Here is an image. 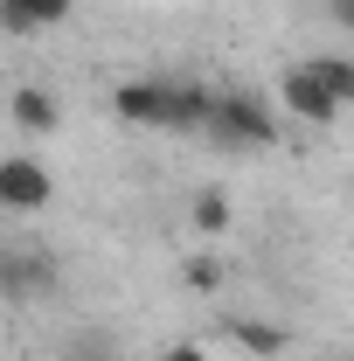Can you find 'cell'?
Masks as SVG:
<instances>
[{"instance_id":"52a82bcc","label":"cell","mask_w":354,"mask_h":361,"mask_svg":"<svg viewBox=\"0 0 354 361\" xmlns=\"http://www.w3.org/2000/svg\"><path fill=\"white\" fill-rule=\"evenodd\" d=\"M229 334H236L250 355H278V348H285V326H257V319H229Z\"/></svg>"},{"instance_id":"3957f363","label":"cell","mask_w":354,"mask_h":361,"mask_svg":"<svg viewBox=\"0 0 354 361\" xmlns=\"http://www.w3.org/2000/svg\"><path fill=\"white\" fill-rule=\"evenodd\" d=\"M0 202L14 209V216H35L56 202V174H49L42 160H28V153H7L0 160Z\"/></svg>"},{"instance_id":"7a4b0ae2","label":"cell","mask_w":354,"mask_h":361,"mask_svg":"<svg viewBox=\"0 0 354 361\" xmlns=\"http://www.w3.org/2000/svg\"><path fill=\"white\" fill-rule=\"evenodd\" d=\"M278 104L292 111V118H306V126H334L348 104L326 90V77L312 70V63H292V70H278Z\"/></svg>"},{"instance_id":"30bf717a","label":"cell","mask_w":354,"mask_h":361,"mask_svg":"<svg viewBox=\"0 0 354 361\" xmlns=\"http://www.w3.org/2000/svg\"><path fill=\"white\" fill-rule=\"evenodd\" d=\"M160 361H209L202 348H188V341H174V348H160Z\"/></svg>"},{"instance_id":"8992f818","label":"cell","mask_w":354,"mask_h":361,"mask_svg":"<svg viewBox=\"0 0 354 361\" xmlns=\"http://www.w3.org/2000/svg\"><path fill=\"white\" fill-rule=\"evenodd\" d=\"M70 7L77 0H0V21H7V35H35V28L70 21Z\"/></svg>"},{"instance_id":"6da1fadb","label":"cell","mask_w":354,"mask_h":361,"mask_svg":"<svg viewBox=\"0 0 354 361\" xmlns=\"http://www.w3.org/2000/svg\"><path fill=\"white\" fill-rule=\"evenodd\" d=\"M209 133L229 139V146H271L278 139V118H271L264 97H250V90H216V126Z\"/></svg>"},{"instance_id":"9c48e42d","label":"cell","mask_w":354,"mask_h":361,"mask_svg":"<svg viewBox=\"0 0 354 361\" xmlns=\"http://www.w3.org/2000/svg\"><path fill=\"white\" fill-rule=\"evenodd\" d=\"M195 229H209V236L229 229V202H222V195H202V202H195Z\"/></svg>"},{"instance_id":"277c9868","label":"cell","mask_w":354,"mask_h":361,"mask_svg":"<svg viewBox=\"0 0 354 361\" xmlns=\"http://www.w3.org/2000/svg\"><path fill=\"white\" fill-rule=\"evenodd\" d=\"M167 104H174V77H133L111 90V111L126 126H146V133H167Z\"/></svg>"},{"instance_id":"5b68a950","label":"cell","mask_w":354,"mask_h":361,"mask_svg":"<svg viewBox=\"0 0 354 361\" xmlns=\"http://www.w3.org/2000/svg\"><path fill=\"white\" fill-rule=\"evenodd\" d=\"M7 118H14L21 133L49 139L56 126H63V97H56V90H42V84H21V90H14V104H7Z\"/></svg>"},{"instance_id":"ba28073f","label":"cell","mask_w":354,"mask_h":361,"mask_svg":"<svg viewBox=\"0 0 354 361\" xmlns=\"http://www.w3.org/2000/svg\"><path fill=\"white\" fill-rule=\"evenodd\" d=\"M312 70L326 77V90H334L341 104H354V63H348V56H312Z\"/></svg>"},{"instance_id":"8fae6325","label":"cell","mask_w":354,"mask_h":361,"mask_svg":"<svg viewBox=\"0 0 354 361\" xmlns=\"http://www.w3.org/2000/svg\"><path fill=\"white\" fill-rule=\"evenodd\" d=\"M326 7H334V21H341V28H354V0H326Z\"/></svg>"}]
</instances>
